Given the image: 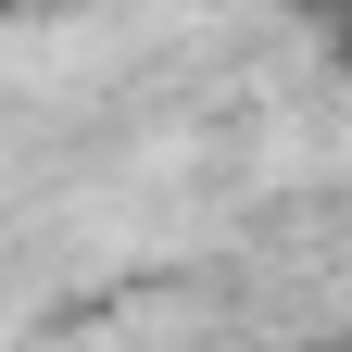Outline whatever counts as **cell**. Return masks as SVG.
Returning a JSON list of instances; mask_svg holds the SVG:
<instances>
[{
    "label": "cell",
    "instance_id": "7a4b0ae2",
    "mask_svg": "<svg viewBox=\"0 0 352 352\" xmlns=\"http://www.w3.org/2000/svg\"><path fill=\"white\" fill-rule=\"evenodd\" d=\"M0 13H13V0H0Z\"/></svg>",
    "mask_w": 352,
    "mask_h": 352
},
{
    "label": "cell",
    "instance_id": "6da1fadb",
    "mask_svg": "<svg viewBox=\"0 0 352 352\" xmlns=\"http://www.w3.org/2000/svg\"><path fill=\"white\" fill-rule=\"evenodd\" d=\"M302 13H327V25H352V0H302Z\"/></svg>",
    "mask_w": 352,
    "mask_h": 352
}]
</instances>
